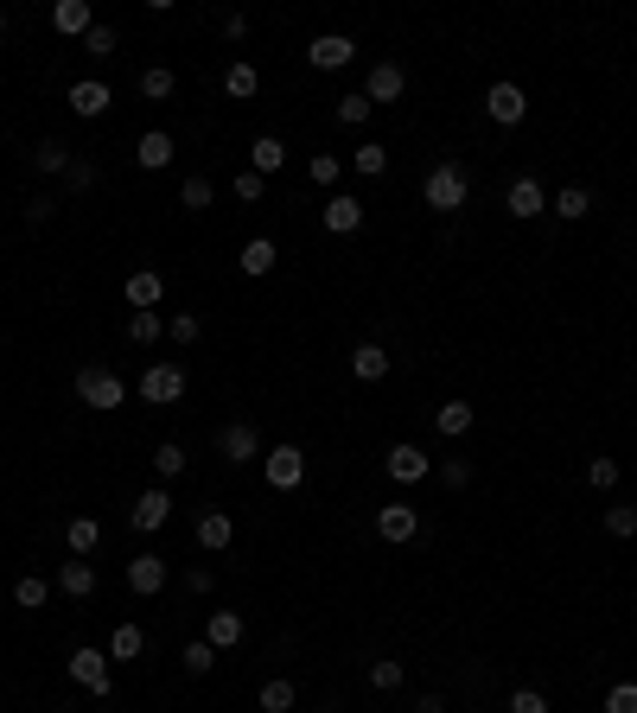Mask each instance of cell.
<instances>
[{"label": "cell", "instance_id": "cell-48", "mask_svg": "<svg viewBox=\"0 0 637 713\" xmlns=\"http://www.w3.org/2000/svg\"><path fill=\"white\" fill-rule=\"evenodd\" d=\"M606 713H637V682H618V688H606Z\"/></svg>", "mask_w": 637, "mask_h": 713}, {"label": "cell", "instance_id": "cell-9", "mask_svg": "<svg viewBox=\"0 0 637 713\" xmlns=\"http://www.w3.org/2000/svg\"><path fill=\"white\" fill-rule=\"evenodd\" d=\"M402 90H408V71H402V64H395V58L370 64V83H364L370 109H383V102H402Z\"/></svg>", "mask_w": 637, "mask_h": 713}, {"label": "cell", "instance_id": "cell-25", "mask_svg": "<svg viewBox=\"0 0 637 713\" xmlns=\"http://www.w3.org/2000/svg\"><path fill=\"white\" fill-rule=\"evenodd\" d=\"M548 211H555V217H567V223H580V217L593 211V191H587V185H561L555 198H548Z\"/></svg>", "mask_w": 637, "mask_h": 713}, {"label": "cell", "instance_id": "cell-10", "mask_svg": "<svg viewBox=\"0 0 637 713\" xmlns=\"http://www.w3.org/2000/svg\"><path fill=\"white\" fill-rule=\"evenodd\" d=\"M306 478V452L300 446H268V484L274 491H300Z\"/></svg>", "mask_w": 637, "mask_h": 713}, {"label": "cell", "instance_id": "cell-33", "mask_svg": "<svg viewBox=\"0 0 637 713\" xmlns=\"http://www.w3.org/2000/svg\"><path fill=\"white\" fill-rule=\"evenodd\" d=\"M179 204H185V211H211V204H217V185L204 179V172H192V179L179 185Z\"/></svg>", "mask_w": 637, "mask_h": 713}, {"label": "cell", "instance_id": "cell-42", "mask_svg": "<svg viewBox=\"0 0 637 713\" xmlns=\"http://www.w3.org/2000/svg\"><path fill=\"white\" fill-rule=\"evenodd\" d=\"M185 465H192V459H185V446H179V440H166L160 452H153V472H160V478H179Z\"/></svg>", "mask_w": 637, "mask_h": 713}, {"label": "cell", "instance_id": "cell-22", "mask_svg": "<svg viewBox=\"0 0 637 713\" xmlns=\"http://www.w3.org/2000/svg\"><path fill=\"white\" fill-rule=\"evenodd\" d=\"M172 153H179V147H172V134L153 128V134H141V147H134V166H141V172H160V166H172Z\"/></svg>", "mask_w": 637, "mask_h": 713}, {"label": "cell", "instance_id": "cell-26", "mask_svg": "<svg viewBox=\"0 0 637 713\" xmlns=\"http://www.w3.org/2000/svg\"><path fill=\"white\" fill-rule=\"evenodd\" d=\"M236 262H243V274H255V281H262V274H274V262H281V249H274L268 236H255V242H243V255H236Z\"/></svg>", "mask_w": 637, "mask_h": 713}, {"label": "cell", "instance_id": "cell-44", "mask_svg": "<svg viewBox=\"0 0 637 713\" xmlns=\"http://www.w3.org/2000/svg\"><path fill=\"white\" fill-rule=\"evenodd\" d=\"M606 535H618V542L637 535V510H631V503H612V510H606Z\"/></svg>", "mask_w": 637, "mask_h": 713}, {"label": "cell", "instance_id": "cell-34", "mask_svg": "<svg viewBox=\"0 0 637 713\" xmlns=\"http://www.w3.org/2000/svg\"><path fill=\"white\" fill-rule=\"evenodd\" d=\"M255 701H262V713H294V682H281V675H274V682H262V694H255Z\"/></svg>", "mask_w": 637, "mask_h": 713}, {"label": "cell", "instance_id": "cell-47", "mask_svg": "<svg viewBox=\"0 0 637 713\" xmlns=\"http://www.w3.org/2000/svg\"><path fill=\"white\" fill-rule=\"evenodd\" d=\"M440 484H446V491H466V484H472V459H446L440 465Z\"/></svg>", "mask_w": 637, "mask_h": 713}, {"label": "cell", "instance_id": "cell-20", "mask_svg": "<svg viewBox=\"0 0 637 713\" xmlns=\"http://www.w3.org/2000/svg\"><path fill=\"white\" fill-rule=\"evenodd\" d=\"M58 593H64V599H90V593H96V567L71 554V561L58 567Z\"/></svg>", "mask_w": 637, "mask_h": 713}, {"label": "cell", "instance_id": "cell-18", "mask_svg": "<svg viewBox=\"0 0 637 713\" xmlns=\"http://www.w3.org/2000/svg\"><path fill=\"white\" fill-rule=\"evenodd\" d=\"M192 535H198V548H204V554H223V548L236 542V523H230V516H223V510H204Z\"/></svg>", "mask_w": 637, "mask_h": 713}, {"label": "cell", "instance_id": "cell-46", "mask_svg": "<svg viewBox=\"0 0 637 713\" xmlns=\"http://www.w3.org/2000/svg\"><path fill=\"white\" fill-rule=\"evenodd\" d=\"M83 51H90V58H115V26H90V39H83Z\"/></svg>", "mask_w": 637, "mask_h": 713}, {"label": "cell", "instance_id": "cell-13", "mask_svg": "<svg viewBox=\"0 0 637 713\" xmlns=\"http://www.w3.org/2000/svg\"><path fill=\"white\" fill-rule=\"evenodd\" d=\"M128 523L141 529V535H153V529H166V523H172V497H166V484H160V491H141V497H134Z\"/></svg>", "mask_w": 637, "mask_h": 713}, {"label": "cell", "instance_id": "cell-1", "mask_svg": "<svg viewBox=\"0 0 637 713\" xmlns=\"http://www.w3.org/2000/svg\"><path fill=\"white\" fill-rule=\"evenodd\" d=\"M472 198V185H466V166H459V160H440L434 172H427V185H421V204H427V211H459V204H466Z\"/></svg>", "mask_w": 637, "mask_h": 713}, {"label": "cell", "instance_id": "cell-32", "mask_svg": "<svg viewBox=\"0 0 637 713\" xmlns=\"http://www.w3.org/2000/svg\"><path fill=\"white\" fill-rule=\"evenodd\" d=\"M255 90H262V77H255V64H230V71H223V96L249 102Z\"/></svg>", "mask_w": 637, "mask_h": 713}, {"label": "cell", "instance_id": "cell-12", "mask_svg": "<svg viewBox=\"0 0 637 713\" xmlns=\"http://www.w3.org/2000/svg\"><path fill=\"white\" fill-rule=\"evenodd\" d=\"M64 102H71V115L96 121V115H109L115 90H109V83H96V77H83V83H71V90H64Z\"/></svg>", "mask_w": 637, "mask_h": 713}, {"label": "cell", "instance_id": "cell-31", "mask_svg": "<svg viewBox=\"0 0 637 713\" xmlns=\"http://www.w3.org/2000/svg\"><path fill=\"white\" fill-rule=\"evenodd\" d=\"M32 166H39V172H71L77 153L64 147V141H39V147H32Z\"/></svg>", "mask_w": 637, "mask_h": 713}, {"label": "cell", "instance_id": "cell-39", "mask_svg": "<svg viewBox=\"0 0 637 713\" xmlns=\"http://www.w3.org/2000/svg\"><path fill=\"white\" fill-rule=\"evenodd\" d=\"M306 179H313V185H338L344 160H338V153H313V160H306Z\"/></svg>", "mask_w": 637, "mask_h": 713}, {"label": "cell", "instance_id": "cell-50", "mask_svg": "<svg viewBox=\"0 0 637 713\" xmlns=\"http://www.w3.org/2000/svg\"><path fill=\"white\" fill-rule=\"evenodd\" d=\"M236 198H243V204H255V198H262V172H236Z\"/></svg>", "mask_w": 637, "mask_h": 713}, {"label": "cell", "instance_id": "cell-11", "mask_svg": "<svg viewBox=\"0 0 637 713\" xmlns=\"http://www.w3.org/2000/svg\"><path fill=\"white\" fill-rule=\"evenodd\" d=\"M351 58H357V45L344 39V32H319V39L306 45V64H313V71H344Z\"/></svg>", "mask_w": 637, "mask_h": 713}, {"label": "cell", "instance_id": "cell-29", "mask_svg": "<svg viewBox=\"0 0 637 713\" xmlns=\"http://www.w3.org/2000/svg\"><path fill=\"white\" fill-rule=\"evenodd\" d=\"M249 160H255L249 172H262V179H268V172H281V166H287V141H274V134H262V141L249 147Z\"/></svg>", "mask_w": 637, "mask_h": 713}, {"label": "cell", "instance_id": "cell-35", "mask_svg": "<svg viewBox=\"0 0 637 713\" xmlns=\"http://www.w3.org/2000/svg\"><path fill=\"white\" fill-rule=\"evenodd\" d=\"M351 172H364V179H383L389 172V147H376V141H364L351 153Z\"/></svg>", "mask_w": 637, "mask_h": 713}, {"label": "cell", "instance_id": "cell-54", "mask_svg": "<svg viewBox=\"0 0 637 713\" xmlns=\"http://www.w3.org/2000/svg\"><path fill=\"white\" fill-rule=\"evenodd\" d=\"M0 32H7V13H0Z\"/></svg>", "mask_w": 637, "mask_h": 713}, {"label": "cell", "instance_id": "cell-51", "mask_svg": "<svg viewBox=\"0 0 637 713\" xmlns=\"http://www.w3.org/2000/svg\"><path fill=\"white\" fill-rule=\"evenodd\" d=\"M64 179H71V191H90V185H96V166H83V160H77L71 172H64Z\"/></svg>", "mask_w": 637, "mask_h": 713}, {"label": "cell", "instance_id": "cell-2", "mask_svg": "<svg viewBox=\"0 0 637 713\" xmlns=\"http://www.w3.org/2000/svg\"><path fill=\"white\" fill-rule=\"evenodd\" d=\"M77 395H83V408H102V414H109V408L128 402V382L115 376L109 363H83V370H77Z\"/></svg>", "mask_w": 637, "mask_h": 713}, {"label": "cell", "instance_id": "cell-24", "mask_svg": "<svg viewBox=\"0 0 637 713\" xmlns=\"http://www.w3.org/2000/svg\"><path fill=\"white\" fill-rule=\"evenodd\" d=\"M96 542H102V523H96V516H71V523H64V548H71L77 561H83V554H96Z\"/></svg>", "mask_w": 637, "mask_h": 713}, {"label": "cell", "instance_id": "cell-27", "mask_svg": "<svg viewBox=\"0 0 637 713\" xmlns=\"http://www.w3.org/2000/svg\"><path fill=\"white\" fill-rule=\"evenodd\" d=\"M434 427L446 433V440H466V433H472V402H440L434 408Z\"/></svg>", "mask_w": 637, "mask_h": 713}, {"label": "cell", "instance_id": "cell-3", "mask_svg": "<svg viewBox=\"0 0 637 713\" xmlns=\"http://www.w3.org/2000/svg\"><path fill=\"white\" fill-rule=\"evenodd\" d=\"M71 682H83L90 694H102V701H109L115 694V675H109V650H71Z\"/></svg>", "mask_w": 637, "mask_h": 713}, {"label": "cell", "instance_id": "cell-15", "mask_svg": "<svg viewBox=\"0 0 637 713\" xmlns=\"http://www.w3.org/2000/svg\"><path fill=\"white\" fill-rule=\"evenodd\" d=\"M243 637H249L243 612H211V618H204V643H211V650H236Z\"/></svg>", "mask_w": 637, "mask_h": 713}, {"label": "cell", "instance_id": "cell-52", "mask_svg": "<svg viewBox=\"0 0 637 713\" xmlns=\"http://www.w3.org/2000/svg\"><path fill=\"white\" fill-rule=\"evenodd\" d=\"M185 586H192V593H211L217 580H211V567H192V573H185Z\"/></svg>", "mask_w": 637, "mask_h": 713}, {"label": "cell", "instance_id": "cell-28", "mask_svg": "<svg viewBox=\"0 0 637 713\" xmlns=\"http://www.w3.org/2000/svg\"><path fill=\"white\" fill-rule=\"evenodd\" d=\"M141 650H147L141 624H115V637H109V663H134Z\"/></svg>", "mask_w": 637, "mask_h": 713}, {"label": "cell", "instance_id": "cell-40", "mask_svg": "<svg viewBox=\"0 0 637 713\" xmlns=\"http://www.w3.org/2000/svg\"><path fill=\"white\" fill-rule=\"evenodd\" d=\"M160 332H166L160 312H134V319H128V338H134V344H160Z\"/></svg>", "mask_w": 637, "mask_h": 713}, {"label": "cell", "instance_id": "cell-17", "mask_svg": "<svg viewBox=\"0 0 637 713\" xmlns=\"http://www.w3.org/2000/svg\"><path fill=\"white\" fill-rule=\"evenodd\" d=\"M357 223H364V204H357L351 191H332V198H325V230H332V236H351Z\"/></svg>", "mask_w": 637, "mask_h": 713}, {"label": "cell", "instance_id": "cell-21", "mask_svg": "<svg viewBox=\"0 0 637 713\" xmlns=\"http://www.w3.org/2000/svg\"><path fill=\"white\" fill-rule=\"evenodd\" d=\"M160 300H166V281H160V274H153V268L128 274V306H134V312H153Z\"/></svg>", "mask_w": 637, "mask_h": 713}, {"label": "cell", "instance_id": "cell-16", "mask_svg": "<svg viewBox=\"0 0 637 713\" xmlns=\"http://www.w3.org/2000/svg\"><path fill=\"white\" fill-rule=\"evenodd\" d=\"M51 26H58L64 39H90V26H96L90 0H58V7H51Z\"/></svg>", "mask_w": 637, "mask_h": 713}, {"label": "cell", "instance_id": "cell-53", "mask_svg": "<svg viewBox=\"0 0 637 713\" xmlns=\"http://www.w3.org/2000/svg\"><path fill=\"white\" fill-rule=\"evenodd\" d=\"M415 713H446V701H440V694H421V707Z\"/></svg>", "mask_w": 637, "mask_h": 713}, {"label": "cell", "instance_id": "cell-43", "mask_svg": "<svg viewBox=\"0 0 637 713\" xmlns=\"http://www.w3.org/2000/svg\"><path fill=\"white\" fill-rule=\"evenodd\" d=\"M338 121H344V128H364V121H370V96H364V90L338 96Z\"/></svg>", "mask_w": 637, "mask_h": 713}, {"label": "cell", "instance_id": "cell-14", "mask_svg": "<svg viewBox=\"0 0 637 713\" xmlns=\"http://www.w3.org/2000/svg\"><path fill=\"white\" fill-rule=\"evenodd\" d=\"M504 211H510L516 223H529V217H542V211H548V191H542L536 179H516V185L504 191Z\"/></svg>", "mask_w": 637, "mask_h": 713}, {"label": "cell", "instance_id": "cell-7", "mask_svg": "<svg viewBox=\"0 0 637 713\" xmlns=\"http://www.w3.org/2000/svg\"><path fill=\"white\" fill-rule=\"evenodd\" d=\"M485 115L497 121V128H516V121L529 115V96H523V83H491V90H485Z\"/></svg>", "mask_w": 637, "mask_h": 713}, {"label": "cell", "instance_id": "cell-36", "mask_svg": "<svg viewBox=\"0 0 637 713\" xmlns=\"http://www.w3.org/2000/svg\"><path fill=\"white\" fill-rule=\"evenodd\" d=\"M172 90H179V77H172L166 64H147V71H141V96H147V102H166Z\"/></svg>", "mask_w": 637, "mask_h": 713}, {"label": "cell", "instance_id": "cell-49", "mask_svg": "<svg viewBox=\"0 0 637 713\" xmlns=\"http://www.w3.org/2000/svg\"><path fill=\"white\" fill-rule=\"evenodd\" d=\"M510 713H548V694L542 688H516L510 694Z\"/></svg>", "mask_w": 637, "mask_h": 713}, {"label": "cell", "instance_id": "cell-6", "mask_svg": "<svg viewBox=\"0 0 637 713\" xmlns=\"http://www.w3.org/2000/svg\"><path fill=\"white\" fill-rule=\"evenodd\" d=\"M376 535L395 542V548L415 542V535H421V510H415V503H383V510H376Z\"/></svg>", "mask_w": 637, "mask_h": 713}, {"label": "cell", "instance_id": "cell-38", "mask_svg": "<svg viewBox=\"0 0 637 713\" xmlns=\"http://www.w3.org/2000/svg\"><path fill=\"white\" fill-rule=\"evenodd\" d=\"M179 663H185V675H211L217 669V650H211V643H185V650H179Z\"/></svg>", "mask_w": 637, "mask_h": 713}, {"label": "cell", "instance_id": "cell-19", "mask_svg": "<svg viewBox=\"0 0 637 713\" xmlns=\"http://www.w3.org/2000/svg\"><path fill=\"white\" fill-rule=\"evenodd\" d=\"M128 586H134L141 599H153V593L166 586V561H160V554H134V561H128Z\"/></svg>", "mask_w": 637, "mask_h": 713}, {"label": "cell", "instance_id": "cell-41", "mask_svg": "<svg viewBox=\"0 0 637 713\" xmlns=\"http://www.w3.org/2000/svg\"><path fill=\"white\" fill-rule=\"evenodd\" d=\"M166 338H172V344H198V338H204L198 312H172V319H166Z\"/></svg>", "mask_w": 637, "mask_h": 713}, {"label": "cell", "instance_id": "cell-8", "mask_svg": "<svg viewBox=\"0 0 637 713\" xmlns=\"http://www.w3.org/2000/svg\"><path fill=\"white\" fill-rule=\"evenodd\" d=\"M217 459H230V465H249V459H262V433H255L249 421H230L217 433Z\"/></svg>", "mask_w": 637, "mask_h": 713}, {"label": "cell", "instance_id": "cell-30", "mask_svg": "<svg viewBox=\"0 0 637 713\" xmlns=\"http://www.w3.org/2000/svg\"><path fill=\"white\" fill-rule=\"evenodd\" d=\"M45 599H51V580H39V573H20V580H13V605H20V612H39Z\"/></svg>", "mask_w": 637, "mask_h": 713}, {"label": "cell", "instance_id": "cell-45", "mask_svg": "<svg viewBox=\"0 0 637 713\" xmlns=\"http://www.w3.org/2000/svg\"><path fill=\"white\" fill-rule=\"evenodd\" d=\"M587 484H593V491H612V484H618V459H606V452L587 459Z\"/></svg>", "mask_w": 637, "mask_h": 713}, {"label": "cell", "instance_id": "cell-23", "mask_svg": "<svg viewBox=\"0 0 637 713\" xmlns=\"http://www.w3.org/2000/svg\"><path fill=\"white\" fill-rule=\"evenodd\" d=\"M351 376L357 382H383L389 376V351H383V344H357V351H351Z\"/></svg>", "mask_w": 637, "mask_h": 713}, {"label": "cell", "instance_id": "cell-4", "mask_svg": "<svg viewBox=\"0 0 637 713\" xmlns=\"http://www.w3.org/2000/svg\"><path fill=\"white\" fill-rule=\"evenodd\" d=\"M383 472H389L395 484H421L427 472H434V459H427V452H421L415 440H395V446L383 452Z\"/></svg>", "mask_w": 637, "mask_h": 713}, {"label": "cell", "instance_id": "cell-5", "mask_svg": "<svg viewBox=\"0 0 637 713\" xmlns=\"http://www.w3.org/2000/svg\"><path fill=\"white\" fill-rule=\"evenodd\" d=\"M179 395H185V370H179V363H153V370L141 376V402L147 408H172Z\"/></svg>", "mask_w": 637, "mask_h": 713}, {"label": "cell", "instance_id": "cell-37", "mask_svg": "<svg viewBox=\"0 0 637 713\" xmlns=\"http://www.w3.org/2000/svg\"><path fill=\"white\" fill-rule=\"evenodd\" d=\"M402 675H408V669L395 663V656H376V663H370V688H376V694H395V688H402Z\"/></svg>", "mask_w": 637, "mask_h": 713}]
</instances>
